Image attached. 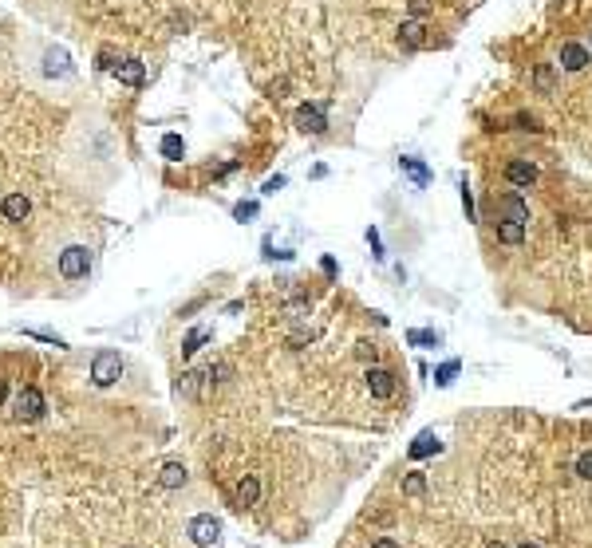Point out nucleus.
Instances as JSON below:
<instances>
[{
    "label": "nucleus",
    "instance_id": "9d476101",
    "mask_svg": "<svg viewBox=\"0 0 592 548\" xmlns=\"http://www.w3.org/2000/svg\"><path fill=\"white\" fill-rule=\"evenodd\" d=\"M233 501H237V509H253L261 501V478H257V473H245V478L237 481V489H233Z\"/></svg>",
    "mask_w": 592,
    "mask_h": 548
},
{
    "label": "nucleus",
    "instance_id": "4c0bfd02",
    "mask_svg": "<svg viewBox=\"0 0 592 548\" xmlns=\"http://www.w3.org/2000/svg\"><path fill=\"white\" fill-rule=\"evenodd\" d=\"M588 51H592V36H588Z\"/></svg>",
    "mask_w": 592,
    "mask_h": 548
},
{
    "label": "nucleus",
    "instance_id": "2eb2a0df",
    "mask_svg": "<svg viewBox=\"0 0 592 548\" xmlns=\"http://www.w3.org/2000/svg\"><path fill=\"white\" fill-rule=\"evenodd\" d=\"M399 44L407 51H415V48H422V44H427V24L422 20H403V28H399Z\"/></svg>",
    "mask_w": 592,
    "mask_h": 548
},
{
    "label": "nucleus",
    "instance_id": "7c9ffc66",
    "mask_svg": "<svg viewBox=\"0 0 592 548\" xmlns=\"http://www.w3.org/2000/svg\"><path fill=\"white\" fill-rule=\"evenodd\" d=\"M95 68H99V71H115V51L103 48V51H99V63H95Z\"/></svg>",
    "mask_w": 592,
    "mask_h": 548
},
{
    "label": "nucleus",
    "instance_id": "7ed1b4c3",
    "mask_svg": "<svg viewBox=\"0 0 592 548\" xmlns=\"http://www.w3.org/2000/svg\"><path fill=\"white\" fill-rule=\"evenodd\" d=\"M186 537H190L194 548H213L221 537V521L213 517V513H198V517H190V525H186Z\"/></svg>",
    "mask_w": 592,
    "mask_h": 548
},
{
    "label": "nucleus",
    "instance_id": "39448f33",
    "mask_svg": "<svg viewBox=\"0 0 592 548\" xmlns=\"http://www.w3.org/2000/svg\"><path fill=\"white\" fill-rule=\"evenodd\" d=\"M363 383H367V390H372V399H379V402H387V399H395V375L387 367H367V375H363Z\"/></svg>",
    "mask_w": 592,
    "mask_h": 548
},
{
    "label": "nucleus",
    "instance_id": "6e6552de",
    "mask_svg": "<svg viewBox=\"0 0 592 548\" xmlns=\"http://www.w3.org/2000/svg\"><path fill=\"white\" fill-rule=\"evenodd\" d=\"M592 63V51H588V44H581V40H565L561 44V68L565 71H584Z\"/></svg>",
    "mask_w": 592,
    "mask_h": 548
},
{
    "label": "nucleus",
    "instance_id": "b1692460",
    "mask_svg": "<svg viewBox=\"0 0 592 548\" xmlns=\"http://www.w3.org/2000/svg\"><path fill=\"white\" fill-rule=\"evenodd\" d=\"M572 473L581 481H592V450H581L577 454V461H572Z\"/></svg>",
    "mask_w": 592,
    "mask_h": 548
},
{
    "label": "nucleus",
    "instance_id": "473e14b6",
    "mask_svg": "<svg viewBox=\"0 0 592 548\" xmlns=\"http://www.w3.org/2000/svg\"><path fill=\"white\" fill-rule=\"evenodd\" d=\"M375 355H379L375 343H360V359H372V363H375Z\"/></svg>",
    "mask_w": 592,
    "mask_h": 548
},
{
    "label": "nucleus",
    "instance_id": "6ab92c4d",
    "mask_svg": "<svg viewBox=\"0 0 592 548\" xmlns=\"http://www.w3.org/2000/svg\"><path fill=\"white\" fill-rule=\"evenodd\" d=\"M158 150H162V158H166V162H182V158H186V142H182V134H162Z\"/></svg>",
    "mask_w": 592,
    "mask_h": 548
},
{
    "label": "nucleus",
    "instance_id": "f3484780",
    "mask_svg": "<svg viewBox=\"0 0 592 548\" xmlns=\"http://www.w3.org/2000/svg\"><path fill=\"white\" fill-rule=\"evenodd\" d=\"M533 87L541 91V95H553L557 91V68L553 63H537L533 68Z\"/></svg>",
    "mask_w": 592,
    "mask_h": 548
},
{
    "label": "nucleus",
    "instance_id": "393cba45",
    "mask_svg": "<svg viewBox=\"0 0 592 548\" xmlns=\"http://www.w3.org/2000/svg\"><path fill=\"white\" fill-rule=\"evenodd\" d=\"M403 493H407V497H422V493H427V478H422V473H407V478H403Z\"/></svg>",
    "mask_w": 592,
    "mask_h": 548
},
{
    "label": "nucleus",
    "instance_id": "c9c22d12",
    "mask_svg": "<svg viewBox=\"0 0 592 548\" xmlns=\"http://www.w3.org/2000/svg\"><path fill=\"white\" fill-rule=\"evenodd\" d=\"M517 548H541V544H533V540H522V544H517Z\"/></svg>",
    "mask_w": 592,
    "mask_h": 548
},
{
    "label": "nucleus",
    "instance_id": "c85d7f7f",
    "mask_svg": "<svg viewBox=\"0 0 592 548\" xmlns=\"http://www.w3.org/2000/svg\"><path fill=\"white\" fill-rule=\"evenodd\" d=\"M513 127H517V130H533V134H541V122L533 119V115H517V119H513Z\"/></svg>",
    "mask_w": 592,
    "mask_h": 548
},
{
    "label": "nucleus",
    "instance_id": "aec40b11",
    "mask_svg": "<svg viewBox=\"0 0 592 548\" xmlns=\"http://www.w3.org/2000/svg\"><path fill=\"white\" fill-rule=\"evenodd\" d=\"M498 241H502V245H522L525 225H517V221H498Z\"/></svg>",
    "mask_w": 592,
    "mask_h": 548
},
{
    "label": "nucleus",
    "instance_id": "dca6fc26",
    "mask_svg": "<svg viewBox=\"0 0 592 548\" xmlns=\"http://www.w3.org/2000/svg\"><path fill=\"white\" fill-rule=\"evenodd\" d=\"M399 166H403V174H407L419 190H422V186H431V166H427L422 158H399Z\"/></svg>",
    "mask_w": 592,
    "mask_h": 548
},
{
    "label": "nucleus",
    "instance_id": "f257e3e1",
    "mask_svg": "<svg viewBox=\"0 0 592 548\" xmlns=\"http://www.w3.org/2000/svg\"><path fill=\"white\" fill-rule=\"evenodd\" d=\"M8 410L16 422H40L44 410H48V399H44L40 387H16L8 399Z\"/></svg>",
    "mask_w": 592,
    "mask_h": 548
},
{
    "label": "nucleus",
    "instance_id": "f03ea898",
    "mask_svg": "<svg viewBox=\"0 0 592 548\" xmlns=\"http://www.w3.org/2000/svg\"><path fill=\"white\" fill-rule=\"evenodd\" d=\"M60 276L63 280H80V276H87L91 272V265H95V253L87 249V245H68V249L60 253Z\"/></svg>",
    "mask_w": 592,
    "mask_h": 548
},
{
    "label": "nucleus",
    "instance_id": "72a5a7b5",
    "mask_svg": "<svg viewBox=\"0 0 592 548\" xmlns=\"http://www.w3.org/2000/svg\"><path fill=\"white\" fill-rule=\"evenodd\" d=\"M320 269H324V276H328V280H336V260H332V257L320 260Z\"/></svg>",
    "mask_w": 592,
    "mask_h": 548
},
{
    "label": "nucleus",
    "instance_id": "bb28decb",
    "mask_svg": "<svg viewBox=\"0 0 592 548\" xmlns=\"http://www.w3.org/2000/svg\"><path fill=\"white\" fill-rule=\"evenodd\" d=\"M233 217H237V221L257 217V201H237V205H233Z\"/></svg>",
    "mask_w": 592,
    "mask_h": 548
},
{
    "label": "nucleus",
    "instance_id": "e433bc0d",
    "mask_svg": "<svg viewBox=\"0 0 592 548\" xmlns=\"http://www.w3.org/2000/svg\"><path fill=\"white\" fill-rule=\"evenodd\" d=\"M486 548H505V544H502V540H490V544H486Z\"/></svg>",
    "mask_w": 592,
    "mask_h": 548
},
{
    "label": "nucleus",
    "instance_id": "4be33fe9",
    "mask_svg": "<svg viewBox=\"0 0 592 548\" xmlns=\"http://www.w3.org/2000/svg\"><path fill=\"white\" fill-rule=\"evenodd\" d=\"M458 371H462V363L458 359H446L439 371H434V387H451L454 379H458Z\"/></svg>",
    "mask_w": 592,
    "mask_h": 548
},
{
    "label": "nucleus",
    "instance_id": "a211bd4d",
    "mask_svg": "<svg viewBox=\"0 0 592 548\" xmlns=\"http://www.w3.org/2000/svg\"><path fill=\"white\" fill-rule=\"evenodd\" d=\"M158 485H162V489H182V485H186V466H178V461H166V466L158 469Z\"/></svg>",
    "mask_w": 592,
    "mask_h": 548
},
{
    "label": "nucleus",
    "instance_id": "412c9836",
    "mask_svg": "<svg viewBox=\"0 0 592 548\" xmlns=\"http://www.w3.org/2000/svg\"><path fill=\"white\" fill-rule=\"evenodd\" d=\"M407 343H411V348H439L442 336H439V331H431V328H411V331H407Z\"/></svg>",
    "mask_w": 592,
    "mask_h": 548
},
{
    "label": "nucleus",
    "instance_id": "20e7f679",
    "mask_svg": "<svg viewBox=\"0 0 592 548\" xmlns=\"http://www.w3.org/2000/svg\"><path fill=\"white\" fill-rule=\"evenodd\" d=\"M122 379V355L119 351H99L91 359V383L95 387H111V383Z\"/></svg>",
    "mask_w": 592,
    "mask_h": 548
},
{
    "label": "nucleus",
    "instance_id": "423d86ee",
    "mask_svg": "<svg viewBox=\"0 0 592 548\" xmlns=\"http://www.w3.org/2000/svg\"><path fill=\"white\" fill-rule=\"evenodd\" d=\"M296 127H301L304 134H324V130H328L324 103H304V107H296Z\"/></svg>",
    "mask_w": 592,
    "mask_h": 548
},
{
    "label": "nucleus",
    "instance_id": "2f4dec72",
    "mask_svg": "<svg viewBox=\"0 0 592 548\" xmlns=\"http://www.w3.org/2000/svg\"><path fill=\"white\" fill-rule=\"evenodd\" d=\"M277 190H284V174H277V178L265 181V190H261V193H277Z\"/></svg>",
    "mask_w": 592,
    "mask_h": 548
},
{
    "label": "nucleus",
    "instance_id": "f704fd0d",
    "mask_svg": "<svg viewBox=\"0 0 592 548\" xmlns=\"http://www.w3.org/2000/svg\"><path fill=\"white\" fill-rule=\"evenodd\" d=\"M372 548H399V540H391V537H379Z\"/></svg>",
    "mask_w": 592,
    "mask_h": 548
},
{
    "label": "nucleus",
    "instance_id": "f8f14e48",
    "mask_svg": "<svg viewBox=\"0 0 592 548\" xmlns=\"http://www.w3.org/2000/svg\"><path fill=\"white\" fill-rule=\"evenodd\" d=\"M407 454H411V461H422L431 458V454H442V442L434 430H422V434H415V442L407 446Z\"/></svg>",
    "mask_w": 592,
    "mask_h": 548
},
{
    "label": "nucleus",
    "instance_id": "a878e982",
    "mask_svg": "<svg viewBox=\"0 0 592 548\" xmlns=\"http://www.w3.org/2000/svg\"><path fill=\"white\" fill-rule=\"evenodd\" d=\"M431 8H434V0H407V12H411L415 20H422Z\"/></svg>",
    "mask_w": 592,
    "mask_h": 548
},
{
    "label": "nucleus",
    "instance_id": "c756f323",
    "mask_svg": "<svg viewBox=\"0 0 592 548\" xmlns=\"http://www.w3.org/2000/svg\"><path fill=\"white\" fill-rule=\"evenodd\" d=\"M462 210H466V221H474V193L466 181H462Z\"/></svg>",
    "mask_w": 592,
    "mask_h": 548
},
{
    "label": "nucleus",
    "instance_id": "0eeeda50",
    "mask_svg": "<svg viewBox=\"0 0 592 548\" xmlns=\"http://www.w3.org/2000/svg\"><path fill=\"white\" fill-rule=\"evenodd\" d=\"M505 178H510V186H517V190H529V186H537L541 170H537V162H529V158H513L510 166H505Z\"/></svg>",
    "mask_w": 592,
    "mask_h": 548
},
{
    "label": "nucleus",
    "instance_id": "1a4fd4ad",
    "mask_svg": "<svg viewBox=\"0 0 592 548\" xmlns=\"http://www.w3.org/2000/svg\"><path fill=\"white\" fill-rule=\"evenodd\" d=\"M498 213H502L498 221H517V225H529V205H525V198L517 190L505 193V198L498 201Z\"/></svg>",
    "mask_w": 592,
    "mask_h": 548
},
{
    "label": "nucleus",
    "instance_id": "cd10ccee",
    "mask_svg": "<svg viewBox=\"0 0 592 548\" xmlns=\"http://www.w3.org/2000/svg\"><path fill=\"white\" fill-rule=\"evenodd\" d=\"M367 245H372V257H375V260H387V253H383V241H379V229H375V225L367 229Z\"/></svg>",
    "mask_w": 592,
    "mask_h": 548
},
{
    "label": "nucleus",
    "instance_id": "5701e85b",
    "mask_svg": "<svg viewBox=\"0 0 592 548\" xmlns=\"http://www.w3.org/2000/svg\"><path fill=\"white\" fill-rule=\"evenodd\" d=\"M206 339H210V328H194L190 336L182 339V355H194V351H198Z\"/></svg>",
    "mask_w": 592,
    "mask_h": 548
},
{
    "label": "nucleus",
    "instance_id": "4468645a",
    "mask_svg": "<svg viewBox=\"0 0 592 548\" xmlns=\"http://www.w3.org/2000/svg\"><path fill=\"white\" fill-rule=\"evenodd\" d=\"M115 79L127 83V87H142L146 68H142V60H119V63H115Z\"/></svg>",
    "mask_w": 592,
    "mask_h": 548
},
{
    "label": "nucleus",
    "instance_id": "ddd939ff",
    "mask_svg": "<svg viewBox=\"0 0 592 548\" xmlns=\"http://www.w3.org/2000/svg\"><path fill=\"white\" fill-rule=\"evenodd\" d=\"M28 213H32L28 193H8V198L0 201V217L4 221H28Z\"/></svg>",
    "mask_w": 592,
    "mask_h": 548
},
{
    "label": "nucleus",
    "instance_id": "9b49d317",
    "mask_svg": "<svg viewBox=\"0 0 592 548\" xmlns=\"http://www.w3.org/2000/svg\"><path fill=\"white\" fill-rule=\"evenodd\" d=\"M44 75H60V79H71L75 68H71V56L63 48H48L44 51Z\"/></svg>",
    "mask_w": 592,
    "mask_h": 548
}]
</instances>
